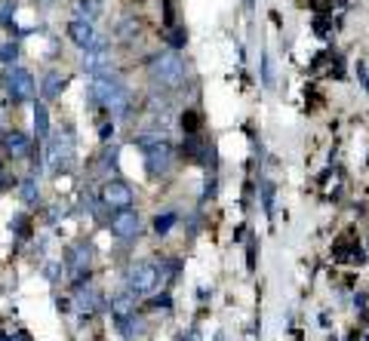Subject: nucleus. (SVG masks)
Instances as JSON below:
<instances>
[{
	"instance_id": "1",
	"label": "nucleus",
	"mask_w": 369,
	"mask_h": 341,
	"mask_svg": "<svg viewBox=\"0 0 369 341\" xmlns=\"http://www.w3.org/2000/svg\"><path fill=\"white\" fill-rule=\"evenodd\" d=\"M133 145L145 154V169H148L151 178H164V175L173 173L175 148L164 133H157V129H151V133H138L133 138Z\"/></svg>"
},
{
	"instance_id": "2",
	"label": "nucleus",
	"mask_w": 369,
	"mask_h": 341,
	"mask_svg": "<svg viewBox=\"0 0 369 341\" xmlns=\"http://www.w3.org/2000/svg\"><path fill=\"white\" fill-rule=\"evenodd\" d=\"M148 77L154 87H164V89H173L188 77V61H184L179 52L173 50H164L157 52L151 61H148Z\"/></svg>"
},
{
	"instance_id": "3",
	"label": "nucleus",
	"mask_w": 369,
	"mask_h": 341,
	"mask_svg": "<svg viewBox=\"0 0 369 341\" xmlns=\"http://www.w3.org/2000/svg\"><path fill=\"white\" fill-rule=\"evenodd\" d=\"M0 87H3L6 99L13 105H25V102H37V80L28 68L22 65H13V68H3L0 74Z\"/></svg>"
},
{
	"instance_id": "4",
	"label": "nucleus",
	"mask_w": 369,
	"mask_h": 341,
	"mask_svg": "<svg viewBox=\"0 0 369 341\" xmlns=\"http://www.w3.org/2000/svg\"><path fill=\"white\" fill-rule=\"evenodd\" d=\"M77 164V151H74V133L65 129V133H56L46 145V166H50L52 175H68Z\"/></svg>"
},
{
	"instance_id": "5",
	"label": "nucleus",
	"mask_w": 369,
	"mask_h": 341,
	"mask_svg": "<svg viewBox=\"0 0 369 341\" xmlns=\"http://www.w3.org/2000/svg\"><path fill=\"white\" fill-rule=\"evenodd\" d=\"M126 289L138 298H148L160 289V280H157V265L154 261H133L126 268Z\"/></svg>"
},
{
	"instance_id": "6",
	"label": "nucleus",
	"mask_w": 369,
	"mask_h": 341,
	"mask_svg": "<svg viewBox=\"0 0 369 341\" xmlns=\"http://www.w3.org/2000/svg\"><path fill=\"white\" fill-rule=\"evenodd\" d=\"M99 197H102V206L111 209V212H123V209H133L136 203V191L129 182L123 178H108V182L99 188Z\"/></svg>"
},
{
	"instance_id": "7",
	"label": "nucleus",
	"mask_w": 369,
	"mask_h": 341,
	"mask_svg": "<svg viewBox=\"0 0 369 341\" xmlns=\"http://www.w3.org/2000/svg\"><path fill=\"white\" fill-rule=\"evenodd\" d=\"M0 151L10 160H34L41 154L37 151V142L28 133H22V129H6L3 142H0Z\"/></svg>"
},
{
	"instance_id": "8",
	"label": "nucleus",
	"mask_w": 369,
	"mask_h": 341,
	"mask_svg": "<svg viewBox=\"0 0 369 341\" xmlns=\"http://www.w3.org/2000/svg\"><path fill=\"white\" fill-rule=\"evenodd\" d=\"M108 231H111V237H117V240H136L142 234V215H138L136 209L114 212L111 222H108Z\"/></svg>"
},
{
	"instance_id": "9",
	"label": "nucleus",
	"mask_w": 369,
	"mask_h": 341,
	"mask_svg": "<svg viewBox=\"0 0 369 341\" xmlns=\"http://www.w3.org/2000/svg\"><path fill=\"white\" fill-rule=\"evenodd\" d=\"M62 261H65V274H80V270H89L92 265V243L89 240H77L65 252H62Z\"/></svg>"
},
{
	"instance_id": "10",
	"label": "nucleus",
	"mask_w": 369,
	"mask_h": 341,
	"mask_svg": "<svg viewBox=\"0 0 369 341\" xmlns=\"http://www.w3.org/2000/svg\"><path fill=\"white\" fill-rule=\"evenodd\" d=\"M65 34H68V41H71L77 50H92V43H96V25H92L89 19H74L71 15V22H68L65 25Z\"/></svg>"
},
{
	"instance_id": "11",
	"label": "nucleus",
	"mask_w": 369,
	"mask_h": 341,
	"mask_svg": "<svg viewBox=\"0 0 369 341\" xmlns=\"http://www.w3.org/2000/svg\"><path fill=\"white\" fill-rule=\"evenodd\" d=\"M68 83H71V74L59 71V68H50V71L41 77V96H43V102H52V99H59L62 92L68 89Z\"/></svg>"
},
{
	"instance_id": "12",
	"label": "nucleus",
	"mask_w": 369,
	"mask_h": 341,
	"mask_svg": "<svg viewBox=\"0 0 369 341\" xmlns=\"http://www.w3.org/2000/svg\"><path fill=\"white\" fill-rule=\"evenodd\" d=\"M74 305H77V311H80V317H87V320H89V317H96L105 307V298H102V292H99V289L83 286V289L74 292Z\"/></svg>"
},
{
	"instance_id": "13",
	"label": "nucleus",
	"mask_w": 369,
	"mask_h": 341,
	"mask_svg": "<svg viewBox=\"0 0 369 341\" xmlns=\"http://www.w3.org/2000/svg\"><path fill=\"white\" fill-rule=\"evenodd\" d=\"M114 329L123 341H142L148 335V323H145L142 314H133V317H123V320H114Z\"/></svg>"
},
{
	"instance_id": "14",
	"label": "nucleus",
	"mask_w": 369,
	"mask_h": 341,
	"mask_svg": "<svg viewBox=\"0 0 369 341\" xmlns=\"http://www.w3.org/2000/svg\"><path fill=\"white\" fill-rule=\"evenodd\" d=\"M108 311H111L114 320H123V317H133V314H138V296H133L129 289L114 292L111 301H108Z\"/></svg>"
},
{
	"instance_id": "15",
	"label": "nucleus",
	"mask_w": 369,
	"mask_h": 341,
	"mask_svg": "<svg viewBox=\"0 0 369 341\" xmlns=\"http://www.w3.org/2000/svg\"><path fill=\"white\" fill-rule=\"evenodd\" d=\"M333 259L342 265H366V252L357 246V240H338L333 246Z\"/></svg>"
},
{
	"instance_id": "16",
	"label": "nucleus",
	"mask_w": 369,
	"mask_h": 341,
	"mask_svg": "<svg viewBox=\"0 0 369 341\" xmlns=\"http://www.w3.org/2000/svg\"><path fill=\"white\" fill-rule=\"evenodd\" d=\"M111 61H114L111 46H108V50H87L83 52V71H89V77L102 74V71H111Z\"/></svg>"
},
{
	"instance_id": "17",
	"label": "nucleus",
	"mask_w": 369,
	"mask_h": 341,
	"mask_svg": "<svg viewBox=\"0 0 369 341\" xmlns=\"http://www.w3.org/2000/svg\"><path fill=\"white\" fill-rule=\"evenodd\" d=\"M31 117H34V142H50V108L46 102H31Z\"/></svg>"
},
{
	"instance_id": "18",
	"label": "nucleus",
	"mask_w": 369,
	"mask_h": 341,
	"mask_svg": "<svg viewBox=\"0 0 369 341\" xmlns=\"http://www.w3.org/2000/svg\"><path fill=\"white\" fill-rule=\"evenodd\" d=\"M182 274V259H164L157 265V280H160V292H166L169 286L179 280Z\"/></svg>"
},
{
	"instance_id": "19",
	"label": "nucleus",
	"mask_w": 369,
	"mask_h": 341,
	"mask_svg": "<svg viewBox=\"0 0 369 341\" xmlns=\"http://www.w3.org/2000/svg\"><path fill=\"white\" fill-rule=\"evenodd\" d=\"M179 126L184 136H203V117H200V111H194V108H184L179 114Z\"/></svg>"
},
{
	"instance_id": "20",
	"label": "nucleus",
	"mask_w": 369,
	"mask_h": 341,
	"mask_svg": "<svg viewBox=\"0 0 369 341\" xmlns=\"http://www.w3.org/2000/svg\"><path fill=\"white\" fill-rule=\"evenodd\" d=\"M179 219H182V215L175 212V209H166V212H157V215H154V219H151V228H154V234L166 237L169 231H173L175 224H179Z\"/></svg>"
},
{
	"instance_id": "21",
	"label": "nucleus",
	"mask_w": 369,
	"mask_h": 341,
	"mask_svg": "<svg viewBox=\"0 0 369 341\" xmlns=\"http://www.w3.org/2000/svg\"><path fill=\"white\" fill-rule=\"evenodd\" d=\"M19 200H22L25 206H37V203H41V184H37L34 175L22 178V184H19Z\"/></svg>"
},
{
	"instance_id": "22",
	"label": "nucleus",
	"mask_w": 369,
	"mask_h": 341,
	"mask_svg": "<svg viewBox=\"0 0 369 341\" xmlns=\"http://www.w3.org/2000/svg\"><path fill=\"white\" fill-rule=\"evenodd\" d=\"M164 43L169 46L173 52L184 50V43H188V28L184 25H173V28H164Z\"/></svg>"
},
{
	"instance_id": "23",
	"label": "nucleus",
	"mask_w": 369,
	"mask_h": 341,
	"mask_svg": "<svg viewBox=\"0 0 369 341\" xmlns=\"http://www.w3.org/2000/svg\"><path fill=\"white\" fill-rule=\"evenodd\" d=\"M99 10H102V0H71V13L74 19H96Z\"/></svg>"
},
{
	"instance_id": "24",
	"label": "nucleus",
	"mask_w": 369,
	"mask_h": 341,
	"mask_svg": "<svg viewBox=\"0 0 369 341\" xmlns=\"http://www.w3.org/2000/svg\"><path fill=\"white\" fill-rule=\"evenodd\" d=\"M274 194H277V188H274L271 178H261V182H259V197H261V206H265L268 219L274 215Z\"/></svg>"
},
{
	"instance_id": "25",
	"label": "nucleus",
	"mask_w": 369,
	"mask_h": 341,
	"mask_svg": "<svg viewBox=\"0 0 369 341\" xmlns=\"http://www.w3.org/2000/svg\"><path fill=\"white\" fill-rule=\"evenodd\" d=\"M19 56H22V43L19 41H6L3 46H0V65H3V68L19 65Z\"/></svg>"
},
{
	"instance_id": "26",
	"label": "nucleus",
	"mask_w": 369,
	"mask_h": 341,
	"mask_svg": "<svg viewBox=\"0 0 369 341\" xmlns=\"http://www.w3.org/2000/svg\"><path fill=\"white\" fill-rule=\"evenodd\" d=\"M145 307H151V311H164V314H169V311H173V296H169V292H154V296L145 298Z\"/></svg>"
},
{
	"instance_id": "27",
	"label": "nucleus",
	"mask_w": 369,
	"mask_h": 341,
	"mask_svg": "<svg viewBox=\"0 0 369 341\" xmlns=\"http://www.w3.org/2000/svg\"><path fill=\"white\" fill-rule=\"evenodd\" d=\"M10 231H13V234L19 237V240H28L31 231H34V224H31L28 215H15V219L10 222Z\"/></svg>"
},
{
	"instance_id": "28",
	"label": "nucleus",
	"mask_w": 369,
	"mask_h": 341,
	"mask_svg": "<svg viewBox=\"0 0 369 341\" xmlns=\"http://www.w3.org/2000/svg\"><path fill=\"white\" fill-rule=\"evenodd\" d=\"M0 25L6 31H15V0H3V6H0Z\"/></svg>"
},
{
	"instance_id": "29",
	"label": "nucleus",
	"mask_w": 369,
	"mask_h": 341,
	"mask_svg": "<svg viewBox=\"0 0 369 341\" xmlns=\"http://www.w3.org/2000/svg\"><path fill=\"white\" fill-rule=\"evenodd\" d=\"M311 28H314V34L323 37V41H329V37H333V19H326V15H314Z\"/></svg>"
},
{
	"instance_id": "30",
	"label": "nucleus",
	"mask_w": 369,
	"mask_h": 341,
	"mask_svg": "<svg viewBox=\"0 0 369 341\" xmlns=\"http://www.w3.org/2000/svg\"><path fill=\"white\" fill-rule=\"evenodd\" d=\"M15 184H19V178L13 175V169H6V160L0 157V194L10 191V188H15Z\"/></svg>"
},
{
	"instance_id": "31",
	"label": "nucleus",
	"mask_w": 369,
	"mask_h": 341,
	"mask_svg": "<svg viewBox=\"0 0 369 341\" xmlns=\"http://www.w3.org/2000/svg\"><path fill=\"white\" fill-rule=\"evenodd\" d=\"M215 194H219V178H215V173H206V182H203V197H200V200H212Z\"/></svg>"
},
{
	"instance_id": "32",
	"label": "nucleus",
	"mask_w": 369,
	"mask_h": 341,
	"mask_svg": "<svg viewBox=\"0 0 369 341\" xmlns=\"http://www.w3.org/2000/svg\"><path fill=\"white\" fill-rule=\"evenodd\" d=\"M160 3H164V28L179 25V22H175V3L173 0H160Z\"/></svg>"
},
{
	"instance_id": "33",
	"label": "nucleus",
	"mask_w": 369,
	"mask_h": 341,
	"mask_svg": "<svg viewBox=\"0 0 369 341\" xmlns=\"http://www.w3.org/2000/svg\"><path fill=\"white\" fill-rule=\"evenodd\" d=\"M261 83L265 87H271L274 77H271V59H268V52H261Z\"/></svg>"
},
{
	"instance_id": "34",
	"label": "nucleus",
	"mask_w": 369,
	"mask_h": 341,
	"mask_svg": "<svg viewBox=\"0 0 369 341\" xmlns=\"http://www.w3.org/2000/svg\"><path fill=\"white\" fill-rule=\"evenodd\" d=\"M246 268L256 270V237L246 240Z\"/></svg>"
},
{
	"instance_id": "35",
	"label": "nucleus",
	"mask_w": 369,
	"mask_h": 341,
	"mask_svg": "<svg viewBox=\"0 0 369 341\" xmlns=\"http://www.w3.org/2000/svg\"><path fill=\"white\" fill-rule=\"evenodd\" d=\"M99 138H102V142L114 138V123H111V120H102V123H99Z\"/></svg>"
},
{
	"instance_id": "36",
	"label": "nucleus",
	"mask_w": 369,
	"mask_h": 341,
	"mask_svg": "<svg viewBox=\"0 0 369 341\" xmlns=\"http://www.w3.org/2000/svg\"><path fill=\"white\" fill-rule=\"evenodd\" d=\"M13 341H31V332L28 329H15L13 332Z\"/></svg>"
},
{
	"instance_id": "37",
	"label": "nucleus",
	"mask_w": 369,
	"mask_h": 341,
	"mask_svg": "<svg viewBox=\"0 0 369 341\" xmlns=\"http://www.w3.org/2000/svg\"><path fill=\"white\" fill-rule=\"evenodd\" d=\"M0 341H13V335H6V332L0 329Z\"/></svg>"
},
{
	"instance_id": "38",
	"label": "nucleus",
	"mask_w": 369,
	"mask_h": 341,
	"mask_svg": "<svg viewBox=\"0 0 369 341\" xmlns=\"http://www.w3.org/2000/svg\"><path fill=\"white\" fill-rule=\"evenodd\" d=\"M243 3H246V6H249V10H252V6H256V0H243Z\"/></svg>"
},
{
	"instance_id": "39",
	"label": "nucleus",
	"mask_w": 369,
	"mask_h": 341,
	"mask_svg": "<svg viewBox=\"0 0 369 341\" xmlns=\"http://www.w3.org/2000/svg\"><path fill=\"white\" fill-rule=\"evenodd\" d=\"M41 3H46V6H50V3H56V0H41Z\"/></svg>"
}]
</instances>
